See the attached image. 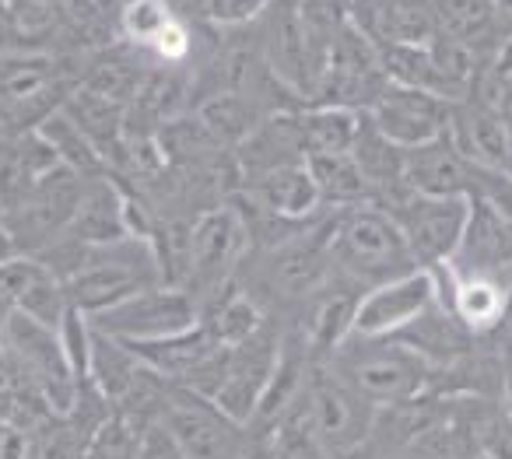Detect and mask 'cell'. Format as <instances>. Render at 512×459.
Returning a JSON list of instances; mask_svg holds the SVG:
<instances>
[{"label": "cell", "instance_id": "1", "mask_svg": "<svg viewBox=\"0 0 512 459\" xmlns=\"http://www.w3.org/2000/svg\"><path fill=\"white\" fill-rule=\"evenodd\" d=\"M330 260L337 277L369 291L421 270L390 211L376 204H358L330 214Z\"/></svg>", "mask_w": 512, "mask_h": 459}, {"label": "cell", "instance_id": "2", "mask_svg": "<svg viewBox=\"0 0 512 459\" xmlns=\"http://www.w3.org/2000/svg\"><path fill=\"white\" fill-rule=\"evenodd\" d=\"M327 365L334 368L344 382H351L365 400L376 403V407H390V403L428 396L432 372H435L425 358H418V354L400 344V340L355 337V333L330 354Z\"/></svg>", "mask_w": 512, "mask_h": 459}, {"label": "cell", "instance_id": "3", "mask_svg": "<svg viewBox=\"0 0 512 459\" xmlns=\"http://www.w3.org/2000/svg\"><path fill=\"white\" fill-rule=\"evenodd\" d=\"M162 284V267L151 239H137L127 235L109 246H92L88 260L71 281H64L67 298L78 312L85 316H99V312L120 305L123 298L137 295L144 288Z\"/></svg>", "mask_w": 512, "mask_h": 459}, {"label": "cell", "instance_id": "4", "mask_svg": "<svg viewBox=\"0 0 512 459\" xmlns=\"http://www.w3.org/2000/svg\"><path fill=\"white\" fill-rule=\"evenodd\" d=\"M0 347H4V365L22 386L39 393L50 403L53 414H67L78 400V375L60 344V333L15 312L0 326Z\"/></svg>", "mask_w": 512, "mask_h": 459}, {"label": "cell", "instance_id": "5", "mask_svg": "<svg viewBox=\"0 0 512 459\" xmlns=\"http://www.w3.org/2000/svg\"><path fill=\"white\" fill-rule=\"evenodd\" d=\"M306 407L316 435L334 459H351L369 445L379 407L365 400L351 382H344L327 361H316L309 372Z\"/></svg>", "mask_w": 512, "mask_h": 459}, {"label": "cell", "instance_id": "6", "mask_svg": "<svg viewBox=\"0 0 512 459\" xmlns=\"http://www.w3.org/2000/svg\"><path fill=\"white\" fill-rule=\"evenodd\" d=\"M249 253V239L242 218L235 214V207L221 204L214 211H204L193 218V235H190V277L186 288L200 302V312L214 295L228 288L239 274L242 260Z\"/></svg>", "mask_w": 512, "mask_h": 459}, {"label": "cell", "instance_id": "7", "mask_svg": "<svg viewBox=\"0 0 512 459\" xmlns=\"http://www.w3.org/2000/svg\"><path fill=\"white\" fill-rule=\"evenodd\" d=\"M92 326L106 337H116L123 344H144V340H162L172 333H183L200 323V302L183 288L155 284L137 295L123 298L120 305L88 316Z\"/></svg>", "mask_w": 512, "mask_h": 459}, {"label": "cell", "instance_id": "8", "mask_svg": "<svg viewBox=\"0 0 512 459\" xmlns=\"http://www.w3.org/2000/svg\"><path fill=\"white\" fill-rule=\"evenodd\" d=\"M81 190H85V179L67 169V165H57L32 186V193L22 204L11 207L8 214H0L8 221L11 235H15L18 253L36 256L50 242H57L71 228L74 214H78Z\"/></svg>", "mask_w": 512, "mask_h": 459}, {"label": "cell", "instance_id": "9", "mask_svg": "<svg viewBox=\"0 0 512 459\" xmlns=\"http://www.w3.org/2000/svg\"><path fill=\"white\" fill-rule=\"evenodd\" d=\"M386 85L390 81L379 64V46L348 22L330 50L327 71H323L316 99L309 106H341L369 113L379 95L386 92Z\"/></svg>", "mask_w": 512, "mask_h": 459}, {"label": "cell", "instance_id": "10", "mask_svg": "<svg viewBox=\"0 0 512 459\" xmlns=\"http://www.w3.org/2000/svg\"><path fill=\"white\" fill-rule=\"evenodd\" d=\"M162 421L183 445L186 459H249V449H253L242 424H235L211 400L183 386L169 389V407Z\"/></svg>", "mask_w": 512, "mask_h": 459}, {"label": "cell", "instance_id": "11", "mask_svg": "<svg viewBox=\"0 0 512 459\" xmlns=\"http://www.w3.org/2000/svg\"><path fill=\"white\" fill-rule=\"evenodd\" d=\"M390 214L404 228L414 263L421 270H435L446 267L460 246V235L470 218V197H418L411 193Z\"/></svg>", "mask_w": 512, "mask_h": 459}, {"label": "cell", "instance_id": "12", "mask_svg": "<svg viewBox=\"0 0 512 459\" xmlns=\"http://www.w3.org/2000/svg\"><path fill=\"white\" fill-rule=\"evenodd\" d=\"M281 337H285V330L271 316L253 337L228 351L225 382H221L218 396L211 403L221 414L232 417L235 424H242V428L249 424L256 403H260V396H264L267 382L274 375V365H278V354H281Z\"/></svg>", "mask_w": 512, "mask_h": 459}, {"label": "cell", "instance_id": "13", "mask_svg": "<svg viewBox=\"0 0 512 459\" xmlns=\"http://www.w3.org/2000/svg\"><path fill=\"white\" fill-rule=\"evenodd\" d=\"M453 109L456 102L442 99V95L386 85V92L379 95L376 106L365 116L397 148H418V144H428L446 134L449 123H453Z\"/></svg>", "mask_w": 512, "mask_h": 459}, {"label": "cell", "instance_id": "14", "mask_svg": "<svg viewBox=\"0 0 512 459\" xmlns=\"http://www.w3.org/2000/svg\"><path fill=\"white\" fill-rule=\"evenodd\" d=\"M446 270L456 277H495L512 284V221L484 197H470L467 228Z\"/></svg>", "mask_w": 512, "mask_h": 459}, {"label": "cell", "instance_id": "15", "mask_svg": "<svg viewBox=\"0 0 512 459\" xmlns=\"http://www.w3.org/2000/svg\"><path fill=\"white\" fill-rule=\"evenodd\" d=\"M439 302L432 270H414L397 281H386L379 288H369L358 298L355 309V337H393L407 323L421 316L428 305Z\"/></svg>", "mask_w": 512, "mask_h": 459}, {"label": "cell", "instance_id": "16", "mask_svg": "<svg viewBox=\"0 0 512 459\" xmlns=\"http://www.w3.org/2000/svg\"><path fill=\"white\" fill-rule=\"evenodd\" d=\"M348 22L376 46H425L439 32L435 0H348Z\"/></svg>", "mask_w": 512, "mask_h": 459}, {"label": "cell", "instance_id": "17", "mask_svg": "<svg viewBox=\"0 0 512 459\" xmlns=\"http://www.w3.org/2000/svg\"><path fill=\"white\" fill-rule=\"evenodd\" d=\"M477 165L456 148L449 130L418 148H404V186L418 197H470Z\"/></svg>", "mask_w": 512, "mask_h": 459}, {"label": "cell", "instance_id": "18", "mask_svg": "<svg viewBox=\"0 0 512 459\" xmlns=\"http://www.w3.org/2000/svg\"><path fill=\"white\" fill-rule=\"evenodd\" d=\"M64 235H74L85 246H109V242L127 239V190H123L120 176L102 172V176L85 179L78 214Z\"/></svg>", "mask_w": 512, "mask_h": 459}, {"label": "cell", "instance_id": "19", "mask_svg": "<svg viewBox=\"0 0 512 459\" xmlns=\"http://www.w3.org/2000/svg\"><path fill=\"white\" fill-rule=\"evenodd\" d=\"M404 347H411L418 358H425L432 368H449L460 358L477 351V333L467 330L442 302L428 305L414 323H407L400 333H393Z\"/></svg>", "mask_w": 512, "mask_h": 459}, {"label": "cell", "instance_id": "20", "mask_svg": "<svg viewBox=\"0 0 512 459\" xmlns=\"http://www.w3.org/2000/svg\"><path fill=\"white\" fill-rule=\"evenodd\" d=\"M123 109L116 102L102 99V95L88 92V88H74L64 102V113L78 123V130L95 144L102 155L106 169L120 176L127 169V130H123Z\"/></svg>", "mask_w": 512, "mask_h": 459}, {"label": "cell", "instance_id": "21", "mask_svg": "<svg viewBox=\"0 0 512 459\" xmlns=\"http://www.w3.org/2000/svg\"><path fill=\"white\" fill-rule=\"evenodd\" d=\"M246 197H253L260 207L281 214V218L292 221H309L327 214V207L320 204V190H316L313 176H309V165H285V169H274L267 176L253 179V183L239 186Z\"/></svg>", "mask_w": 512, "mask_h": 459}, {"label": "cell", "instance_id": "22", "mask_svg": "<svg viewBox=\"0 0 512 459\" xmlns=\"http://www.w3.org/2000/svg\"><path fill=\"white\" fill-rule=\"evenodd\" d=\"M130 351L137 354L141 365H148L151 372H158L165 382H186L211 354L221 351V344L214 340V333L204 323L190 326L183 333H172L162 340H144V344H130Z\"/></svg>", "mask_w": 512, "mask_h": 459}, {"label": "cell", "instance_id": "23", "mask_svg": "<svg viewBox=\"0 0 512 459\" xmlns=\"http://www.w3.org/2000/svg\"><path fill=\"white\" fill-rule=\"evenodd\" d=\"M267 319L271 316L264 312V305L256 302L249 291H242L235 281L228 284L221 295H214L211 302L204 305V312H200V323L214 333V340H218L221 347H235V344H242V340H249Z\"/></svg>", "mask_w": 512, "mask_h": 459}, {"label": "cell", "instance_id": "24", "mask_svg": "<svg viewBox=\"0 0 512 459\" xmlns=\"http://www.w3.org/2000/svg\"><path fill=\"white\" fill-rule=\"evenodd\" d=\"M299 127L302 144H306V158L351 155L358 130H362V113L341 106H306L299 109Z\"/></svg>", "mask_w": 512, "mask_h": 459}, {"label": "cell", "instance_id": "25", "mask_svg": "<svg viewBox=\"0 0 512 459\" xmlns=\"http://www.w3.org/2000/svg\"><path fill=\"white\" fill-rule=\"evenodd\" d=\"M306 165L316 190H320V204L327 211H348V207L358 204H372V190L351 155H313L306 158Z\"/></svg>", "mask_w": 512, "mask_h": 459}, {"label": "cell", "instance_id": "26", "mask_svg": "<svg viewBox=\"0 0 512 459\" xmlns=\"http://www.w3.org/2000/svg\"><path fill=\"white\" fill-rule=\"evenodd\" d=\"M193 113L200 116V123L211 130V137L225 151H235L256 127H260V123L267 120L264 109L256 106L253 99H246V95H239V92L211 95V99L200 102Z\"/></svg>", "mask_w": 512, "mask_h": 459}, {"label": "cell", "instance_id": "27", "mask_svg": "<svg viewBox=\"0 0 512 459\" xmlns=\"http://www.w3.org/2000/svg\"><path fill=\"white\" fill-rule=\"evenodd\" d=\"M95 330V326H92ZM141 372V361L130 351V344L116 337H106V333L95 330L92 333V358H88V379L109 403H116L123 393L130 389V382Z\"/></svg>", "mask_w": 512, "mask_h": 459}, {"label": "cell", "instance_id": "28", "mask_svg": "<svg viewBox=\"0 0 512 459\" xmlns=\"http://www.w3.org/2000/svg\"><path fill=\"white\" fill-rule=\"evenodd\" d=\"M39 134H43V141L53 148V155H57L60 165H67L71 172H78L81 179H92V176H102L106 169V162H102V155L95 151V144L88 141L85 134L78 130V123L71 120V116L64 113V109H57L53 116H46L43 123H39Z\"/></svg>", "mask_w": 512, "mask_h": 459}, {"label": "cell", "instance_id": "29", "mask_svg": "<svg viewBox=\"0 0 512 459\" xmlns=\"http://www.w3.org/2000/svg\"><path fill=\"white\" fill-rule=\"evenodd\" d=\"M260 456L264 459H334L313 428V417H309V407H306V393H302V400L292 407V414L274 428V435L264 442Z\"/></svg>", "mask_w": 512, "mask_h": 459}, {"label": "cell", "instance_id": "30", "mask_svg": "<svg viewBox=\"0 0 512 459\" xmlns=\"http://www.w3.org/2000/svg\"><path fill=\"white\" fill-rule=\"evenodd\" d=\"M67 309H71V298H67L64 281H60V277H53L50 270L39 263L36 277L25 284V291H22V298H18V309L15 312H25V316L36 319V323L53 326V330H57V326L64 323Z\"/></svg>", "mask_w": 512, "mask_h": 459}, {"label": "cell", "instance_id": "31", "mask_svg": "<svg viewBox=\"0 0 512 459\" xmlns=\"http://www.w3.org/2000/svg\"><path fill=\"white\" fill-rule=\"evenodd\" d=\"M176 22V15L169 11L165 0H127L120 8V39L151 50L158 36Z\"/></svg>", "mask_w": 512, "mask_h": 459}, {"label": "cell", "instance_id": "32", "mask_svg": "<svg viewBox=\"0 0 512 459\" xmlns=\"http://www.w3.org/2000/svg\"><path fill=\"white\" fill-rule=\"evenodd\" d=\"M137 431L123 417L109 414V421L92 435L81 459H137Z\"/></svg>", "mask_w": 512, "mask_h": 459}, {"label": "cell", "instance_id": "33", "mask_svg": "<svg viewBox=\"0 0 512 459\" xmlns=\"http://www.w3.org/2000/svg\"><path fill=\"white\" fill-rule=\"evenodd\" d=\"M60 333V344H64V354L67 361H71L74 375H78V382L88 379V358H92V319L85 316V312H78L71 305L64 316V323L57 326Z\"/></svg>", "mask_w": 512, "mask_h": 459}, {"label": "cell", "instance_id": "34", "mask_svg": "<svg viewBox=\"0 0 512 459\" xmlns=\"http://www.w3.org/2000/svg\"><path fill=\"white\" fill-rule=\"evenodd\" d=\"M267 8H271V0H207L204 25L221 32L249 29V25H256L264 18Z\"/></svg>", "mask_w": 512, "mask_h": 459}, {"label": "cell", "instance_id": "35", "mask_svg": "<svg viewBox=\"0 0 512 459\" xmlns=\"http://www.w3.org/2000/svg\"><path fill=\"white\" fill-rule=\"evenodd\" d=\"M137 459H186V452L176 442V435L165 428V421H155L137 438Z\"/></svg>", "mask_w": 512, "mask_h": 459}, {"label": "cell", "instance_id": "36", "mask_svg": "<svg viewBox=\"0 0 512 459\" xmlns=\"http://www.w3.org/2000/svg\"><path fill=\"white\" fill-rule=\"evenodd\" d=\"M25 29L18 25L15 11H11V4H4L0 0V60L4 57H29V53H39L32 50L29 43H25Z\"/></svg>", "mask_w": 512, "mask_h": 459}, {"label": "cell", "instance_id": "37", "mask_svg": "<svg viewBox=\"0 0 512 459\" xmlns=\"http://www.w3.org/2000/svg\"><path fill=\"white\" fill-rule=\"evenodd\" d=\"M165 4H169L172 15L183 18L186 25H200V22H204L207 0H165Z\"/></svg>", "mask_w": 512, "mask_h": 459}, {"label": "cell", "instance_id": "38", "mask_svg": "<svg viewBox=\"0 0 512 459\" xmlns=\"http://www.w3.org/2000/svg\"><path fill=\"white\" fill-rule=\"evenodd\" d=\"M502 407L512 417V340L502 351Z\"/></svg>", "mask_w": 512, "mask_h": 459}, {"label": "cell", "instance_id": "39", "mask_svg": "<svg viewBox=\"0 0 512 459\" xmlns=\"http://www.w3.org/2000/svg\"><path fill=\"white\" fill-rule=\"evenodd\" d=\"M491 74H495V78H512V32L505 36L502 50H498L495 64H491Z\"/></svg>", "mask_w": 512, "mask_h": 459}, {"label": "cell", "instance_id": "40", "mask_svg": "<svg viewBox=\"0 0 512 459\" xmlns=\"http://www.w3.org/2000/svg\"><path fill=\"white\" fill-rule=\"evenodd\" d=\"M15 316V295L8 288V274H4V263H0V326Z\"/></svg>", "mask_w": 512, "mask_h": 459}, {"label": "cell", "instance_id": "41", "mask_svg": "<svg viewBox=\"0 0 512 459\" xmlns=\"http://www.w3.org/2000/svg\"><path fill=\"white\" fill-rule=\"evenodd\" d=\"M15 256H22L18 253V242H15V235H11L8 221L0 218V263H11Z\"/></svg>", "mask_w": 512, "mask_h": 459}, {"label": "cell", "instance_id": "42", "mask_svg": "<svg viewBox=\"0 0 512 459\" xmlns=\"http://www.w3.org/2000/svg\"><path fill=\"white\" fill-rule=\"evenodd\" d=\"M495 11H498V15L505 18V22L512 25V0H495Z\"/></svg>", "mask_w": 512, "mask_h": 459}, {"label": "cell", "instance_id": "43", "mask_svg": "<svg viewBox=\"0 0 512 459\" xmlns=\"http://www.w3.org/2000/svg\"><path fill=\"white\" fill-rule=\"evenodd\" d=\"M505 326L512 330V291H509V309H505Z\"/></svg>", "mask_w": 512, "mask_h": 459}, {"label": "cell", "instance_id": "44", "mask_svg": "<svg viewBox=\"0 0 512 459\" xmlns=\"http://www.w3.org/2000/svg\"><path fill=\"white\" fill-rule=\"evenodd\" d=\"M0 361H4V347H0Z\"/></svg>", "mask_w": 512, "mask_h": 459}, {"label": "cell", "instance_id": "45", "mask_svg": "<svg viewBox=\"0 0 512 459\" xmlns=\"http://www.w3.org/2000/svg\"><path fill=\"white\" fill-rule=\"evenodd\" d=\"M260 459H264V456H260Z\"/></svg>", "mask_w": 512, "mask_h": 459}]
</instances>
